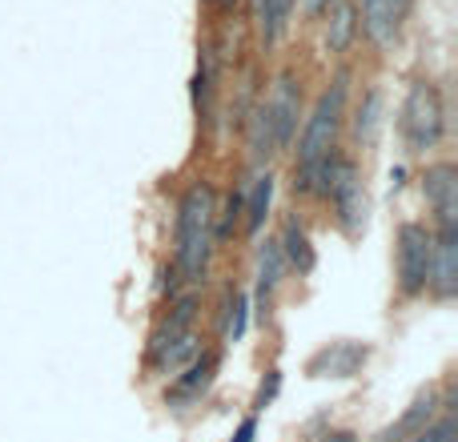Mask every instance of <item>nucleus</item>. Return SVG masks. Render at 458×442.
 <instances>
[{
  "label": "nucleus",
  "instance_id": "nucleus-24",
  "mask_svg": "<svg viewBox=\"0 0 458 442\" xmlns=\"http://www.w3.org/2000/svg\"><path fill=\"white\" fill-rule=\"evenodd\" d=\"M213 4H221V8H233V0H213Z\"/></svg>",
  "mask_w": 458,
  "mask_h": 442
},
{
  "label": "nucleus",
  "instance_id": "nucleus-11",
  "mask_svg": "<svg viewBox=\"0 0 458 442\" xmlns=\"http://www.w3.org/2000/svg\"><path fill=\"white\" fill-rule=\"evenodd\" d=\"M366 346L358 342H329L326 350L313 354L310 362V374L313 378H354L358 374V366L366 362Z\"/></svg>",
  "mask_w": 458,
  "mask_h": 442
},
{
  "label": "nucleus",
  "instance_id": "nucleus-10",
  "mask_svg": "<svg viewBox=\"0 0 458 442\" xmlns=\"http://www.w3.org/2000/svg\"><path fill=\"white\" fill-rule=\"evenodd\" d=\"M410 4H414V0H362V29L370 32V40L390 45V40L398 37L402 21H406Z\"/></svg>",
  "mask_w": 458,
  "mask_h": 442
},
{
  "label": "nucleus",
  "instance_id": "nucleus-12",
  "mask_svg": "<svg viewBox=\"0 0 458 442\" xmlns=\"http://www.w3.org/2000/svg\"><path fill=\"white\" fill-rule=\"evenodd\" d=\"M442 410H446V406H442V402H438V394H434V390H426L422 398H418L414 406H410L406 414H402L398 422H394L390 430L382 434V442H414L418 434H426V430H430V422L442 414Z\"/></svg>",
  "mask_w": 458,
  "mask_h": 442
},
{
  "label": "nucleus",
  "instance_id": "nucleus-17",
  "mask_svg": "<svg viewBox=\"0 0 458 442\" xmlns=\"http://www.w3.org/2000/svg\"><path fill=\"white\" fill-rule=\"evenodd\" d=\"M270 201H273V177H270V169H265V173L249 177V189H246V213H241V221H246L249 238L262 233L265 217H270Z\"/></svg>",
  "mask_w": 458,
  "mask_h": 442
},
{
  "label": "nucleus",
  "instance_id": "nucleus-7",
  "mask_svg": "<svg viewBox=\"0 0 458 442\" xmlns=\"http://www.w3.org/2000/svg\"><path fill=\"white\" fill-rule=\"evenodd\" d=\"M257 117H262L265 133H270L273 153H286L289 145L297 141V129H302V88H297V80L289 77V72L278 77V85H273V93L262 101Z\"/></svg>",
  "mask_w": 458,
  "mask_h": 442
},
{
  "label": "nucleus",
  "instance_id": "nucleus-1",
  "mask_svg": "<svg viewBox=\"0 0 458 442\" xmlns=\"http://www.w3.org/2000/svg\"><path fill=\"white\" fill-rule=\"evenodd\" d=\"M346 96H350V77L337 72V77L321 88L318 101H313L310 117L302 121V137H297V153H294V193H302V197H313L326 161L342 149Z\"/></svg>",
  "mask_w": 458,
  "mask_h": 442
},
{
  "label": "nucleus",
  "instance_id": "nucleus-3",
  "mask_svg": "<svg viewBox=\"0 0 458 442\" xmlns=\"http://www.w3.org/2000/svg\"><path fill=\"white\" fill-rule=\"evenodd\" d=\"M313 197L329 201L337 229H342L350 241L366 233L370 197H366V185H362V173H358V165H354L350 153L337 149L334 157L326 161V169H321V177H318V189H313Z\"/></svg>",
  "mask_w": 458,
  "mask_h": 442
},
{
  "label": "nucleus",
  "instance_id": "nucleus-18",
  "mask_svg": "<svg viewBox=\"0 0 458 442\" xmlns=\"http://www.w3.org/2000/svg\"><path fill=\"white\" fill-rule=\"evenodd\" d=\"M289 16H294V0H254V24L265 45H278L286 37Z\"/></svg>",
  "mask_w": 458,
  "mask_h": 442
},
{
  "label": "nucleus",
  "instance_id": "nucleus-6",
  "mask_svg": "<svg viewBox=\"0 0 458 442\" xmlns=\"http://www.w3.org/2000/svg\"><path fill=\"white\" fill-rule=\"evenodd\" d=\"M434 233L422 221H402L394 233V281L402 297H422L430 281Z\"/></svg>",
  "mask_w": 458,
  "mask_h": 442
},
{
  "label": "nucleus",
  "instance_id": "nucleus-9",
  "mask_svg": "<svg viewBox=\"0 0 458 442\" xmlns=\"http://www.w3.org/2000/svg\"><path fill=\"white\" fill-rule=\"evenodd\" d=\"M426 294H430L434 302H454L458 297V233H434V257H430Z\"/></svg>",
  "mask_w": 458,
  "mask_h": 442
},
{
  "label": "nucleus",
  "instance_id": "nucleus-21",
  "mask_svg": "<svg viewBox=\"0 0 458 442\" xmlns=\"http://www.w3.org/2000/svg\"><path fill=\"white\" fill-rule=\"evenodd\" d=\"M233 318H229V329H225V338H229V342H241V334H246V297H233Z\"/></svg>",
  "mask_w": 458,
  "mask_h": 442
},
{
  "label": "nucleus",
  "instance_id": "nucleus-19",
  "mask_svg": "<svg viewBox=\"0 0 458 442\" xmlns=\"http://www.w3.org/2000/svg\"><path fill=\"white\" fill-rule=\"evenodd\" d=\"M354 29H358V21H354V8L350 4H337L334 13H329V32H326L329 48H334V53H342V48L350 45Z\"/></svg>",
  "mask_w": 458,
  "mask_h": 442
},
{
  "label": "nucleus",
  "instance_id": "nucleus-13",
  "mask_svg": "<svg viewBox=\"0 0 458 442\" xmlns=\"http://www.w3.org/2000/svg\"><path fill=\"white\" fill-rule=\"evenodd\" d=\"M281 281H286V257H281L278 238H270L262 246V254H257V305H262L265 313H270V305H273V297H278Z\"/></svg>",
  "mask_w": 458,
  "mask_h": 442
},
{
  "label": "nucleus",
  "instance_id": "nucleus-8",
  "mask_svg": "<svg viewBox=\"0 0 458 442\" xmlns=\"http://www.w3.org/2000/svg\"><path fill=\"white\" fill-rule=\"evenodd\" d=\"M422 197L434 213V233H458V169L450 161L426 165Z\"/></svg>",
  "mask_w": 458,
  "mask_h": 442
},
{
  "label": "nucleus",
  "instance_id": "nucleus-20",
  "mask_svg": "<svg viewBox=\"0 0 458 442\" xmlns=\"http://www.w3.org/2000/svg\"><path fill=\"white\" fill-rule=\"evenodd\" d=\"M414 442H458V426H454V414H450V406L442 410V414L430 422V430L418 434Z\"/></svg>",
  "mask_w": 458,
  "mask_h": 442
},
{
  "label": "nucleus",
  "instance_id": "nucleus-4",
  "mask_svg": "<svg viewBox=\"0 0 458 442\" xmlns=\"http://www.w3.org/2000/svg\"><path fill=\"white\" fill-rule=\"evenodd\" d=\"M201 354L197 342V297L185 294L169 305V313L157 321L149 338V366L153 374H177Z\"/></svg>",
  "mask_w": 458,
  "mask_h": 442
},
{
  "label": "nucleus",
  "instance_id": "nucleus-22",
  "mask_svg": "<svg viewBox=\"0 0 458 442\" xmlns=\"http://www.w3.org/2000/svg\"><path fill=\"white\" fill-rule=\"evenodd\" d=\"M318 442H358V434L354 430H334V434H321Z\"/></svg>",
  "mask_w": 458,
  "mask_h": 442
},
{
  "label": "nucleus",
  "instance_id": "nucleus-15",
  "mask_svg": "<svg viewBox=\"0 0 458 442\" xmlns=\"http://www.w3.org/2000/svg\"><path fill=\"white\" fill-rule=\"evenodd\" d=\"M217 374V354H197V358L185 366V378H177L173 390H169V398L181 406V402H197L201 394L209 390V382H213Z\"/></svg>",
  "mask_w": 458,
  "mask_h": 442
},
{
  "label": "nucleus",
  "instance_id": "nucleus-14",
  "mask_svg": "<svg viewBox=\"0 0 458 442\" xmlns=\"http://www.w3.org/2000/svg\"><path fill=\"white\" fill-rule=\"evenodd\" d=\"M382 113H386L382 88H370V93L358 101L354 117H346V121H350V137H354V145H358V149H370V145L378 141V133H382Z\"/></svg>",
  "mask_w": 458,
  "mask_h": 442
},
{
  "label": "nucleus",
  "instance_id": "nucleus-2",
  "mask_svg": "<svg viewBox=\"0 0 458 442\" xmlns=\"http://www.w3.org/2000/svg\"><path fill=\"white\" fill-rule=\"evenodd\" d=\"M217 249V193L209 181H193L177 205V249L173 270L181 281H201Z\"/></svg>",
  "mask_w": 458,
  "mask_h": 442
},
{
  "label": "nucleus",
  "instance_id": "nucleus-5",
  "mask_svg": "<svg viewBox=\"0 0 458 442\" xmlns=\"http://www.w3.org/2000/svg\"><path fill=\"white\" fill-rule=\"evenodd\" d=\"M398 133L406 153L414 157H426L442 145L446 137V104H442V93L434 80H414L406 88V101L398 109Z\"/></svg>",
  "mask_w": 458,
  "mask_h": 442
},
{
  "label": "nucleus",
  "instance_id": "nucleus-23",
  "mask_svg": "<svg viewBox=\"0 0 458 442\" xmlns=\"http://www.w3.org/2000/svg\"><path fill=\"white\" fill-rule=\"evenodd\" d=\"M237 442H254V418H249V422L237 430Z\"/></svg>",
  "mask_w": 458,
  "mask_h": 442
},
{
  "label": "nucleus",
  "instance_id": "nucleus-16",
  "mask_svg": "<svg viewBox=\"0 0 458 442\" xmlns=\"http://www.w3.org/2000/svg\"><path fill=\"white\" fill-rule=\"evenodd\" d=\"M278 246H281V257H286V270H297V273H310V270H313L310 233H305V225L297 221V217H286Z\"/></svg>",
  "mask_w": 458,
  "mask_h": 442
}]
</instances>
